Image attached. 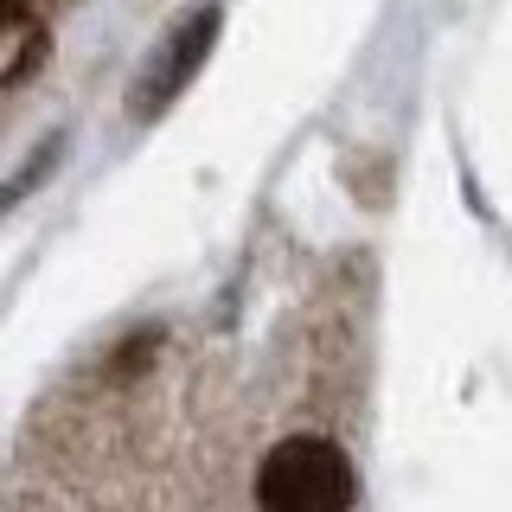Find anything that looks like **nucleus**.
<instances>
[{
    "label": "nucleus",
    "instance_id": "obj_1",
    "mask_svg": "<svg viewBox=\"0 0 512 512\" xmlns=\"http://www.w3.org/2000/svg\"><path fill=\"white\" fill-rule=\"evenodd\" d=\"M256 500L276 512H340L359 500V474L327 436H288L256 474Z\"/></svg>",
    "mask_w": 512,
    "mask_h": 512
},
{
    "label": "nucleus",
    "instance_id": "obj_2",
    "mask_svg": "<svg viewBox=\"0 0 512 512\" xmlns=\"http://www.w3.org/2000/svg\"><path fill=\"white\" fill-rule=\"evenodd\" d=\"M212 39H218V13H212V7L192 13V20H186V26H180V32H173V39L154 52L148 71H141L135 96H128V103H135V116H160V109H167L173 96L192 84V71L205 64V52H212Z\"/></svg>",
    "mask_w": 512,
    "mask_h": 512
},
{
    "label": "nucleus",
    "instance_id": "obj_3",
    "mask_svg": "<svg viewBox=\"0 0 512 512\" xmlns=\"http://www.w3.org/2000/svg\"><path fill=\"white\" fill-rule=\"evenodd\" d=\"M32 20V0H0V26H20Z\"/></svg>",
    "mask_w": 512,
    "mask_h": 512
}]
</instances>
